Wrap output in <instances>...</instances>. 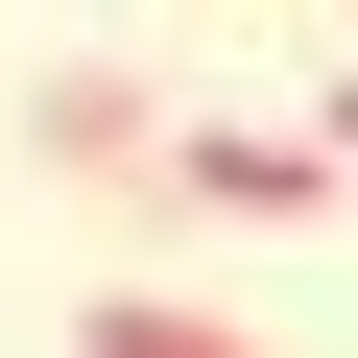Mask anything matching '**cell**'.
Listing matches in <instances>:
<instances>
[{
    "label": "cell",
    "mask_w": 358,
    "mask_h": 358,
    "mask_svg": "<svg viewBox=\"0 0 358 358\" xmlns=\"http://www.w3.org/2000/svg\"><path fill=\"white\" fill-rule=\"evenodd\" d=\"M24 167H72V192H167V96H143V72H24Z\"/></svg>",
    "instance_id": "6da1fadb"
},
{
    "label": "cell",
    "mask_w": 358,
    "mask_h": 358,
    "mask_svg": "<svg viewBox=\"0 0 358 358\" xmlns=\"http://www.w3.org/2000/svg\"><path fill=\"white\" fill-rule=\"evenodd\" d=\"M167 192H192V215H334V167H310V120H167Z\"/></svg>",
    "instance_id": "7a4b0ae2"
},
{
    "label": "cell",
    "mask_w": 358,
    "mask_h": 358,
    "mask_svg": "<svg viewBox=\"0 0 358 358\" xmlns=\"http://www.w3.org/2000/svg\"><path fill=\"white\" fill-rule=\"evenodd\" d=\"M72 358H263V334H239V310H192V287H96V310H72Z\"/></svg>",
    "instance_id": "3957f363"
}]
</instances>
